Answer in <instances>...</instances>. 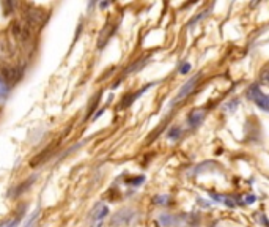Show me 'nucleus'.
Instances as JSON below:
<instances>
[{
	"mask_svg": "<svg viewBox=\"0 0 269 227\" xmlns=\"http://www.w3.org/2000/svg\"><path fill=\"white\" fill-rule=\"evenodd\" d=\"M189 71H190V63H183V65L180 67V73L181 74H187L189 73Z\"/></svg>",
	"mask_w": 269,
	"mask_h": 227,
	"instance_id": "2eb2a0df",
	"label": "nucleus"
},
{
	"mask_svg": "<svg viewBox=\"0 0 269 227\" xmlns=\"http://www.w3.org/2000/svg\"><path fill=\"white\" fill-rule=\"evenodd\" d=\"M247 201H249V204H252V201H255V197L250 196V197H247Z\"/></svg>",
	"mask_w": 269,
	"mask_h": 227,
	"instance_id": "6ab92c4d",
	"label": "nucleus"
},
{
	"mask_svg": "<svg viewBox=\"0 0 269 227\" xmlns=\"http://www.w3.org/2000/svg\"><path fill=\"white\" fill-rule=\"evenodd\" d=\"M11 33L13 37L19 40V41H27L32 37V30L25 23H19V21H14L11 24Z\"/></svg>",
	"mask_w": 269,
	"mask_h": 227,
	"instance_id": "f03ea898",
	"label": "nucleus"
},
{
	"mask_svg": "<svg viewBox=\"0 0 269 227\" xmlns=\"http://www.w3.org/2000/svg\"><path fill=\"white\" fill-rule=\"evenodd\" d=\"M205 112L203 109H197V111H192L189 114V117H187V123L190 126H198L202 122H203V118H205Z\"/></svg>",
	"mask_w": 269,
	"mask_h": 227,
	"instance_id": "6e6552de",
	"label": "nucleus"
},
{
	"mask_svg": "<svg viewBox=\"0 0 269 227\" xmlns=\"http://www.w3.org/2000/svg\"><path fill=\"white\" fill-rule=\"evenodd\" d=\"M113 32H115V25H110V24L105 25L101 30V33H99V37H98V49H99V51H101V49L107 45V41L110 40Z\"/></svg>",
	"mask_w": 269,
	"mask_h": 227,
	"instance_id": "0eeeda50",
	"label": "nucleus"
},
{
	"mask_svg": "<svg viewBox=\"0 0 269 227\" xmlns=\"http://www.w3.org/2000/svg\"><path fill=\"white\" fill-rule=\"evenodd\" d=\"M24 210H25V207H24V205H22V207H21V210H19V213H18L16 216H14L13 219H10V221L6 223V224L0 226V227H16V226H18V224L21 223V219L24 218Z\"/></svg>",
	"mask_w": 269,
	"mask_h": 227,
	"instance_id": "9d476101",
	"label": "nucleus"
},
{
	"mask_svg": "<svg viewBox=\"0 0 269 227\" xmlns=\"http://www.w3.org/2000/svg\"><path fill=\"white\" fill-rule=\"evenodd\" d=\"M249 96L252 98V101L258 106V108L261 109V111H268L269 109V99H268V96L261 91L258 87H250V90H249Z\"/></svg>",
	"mask_w": 269,
	"mask_h": 227,
	"instance_id": "20e7f679",
	"label": "nucleus"
},
{
	"mask_svg": "<svg viewBox=\"0 0 269 227\" xmlns=\"http://www.w3.org/2000/svg\"><path fill=\"white\" fill-rule=\"evenodd\" d=\"M107 213H109V208L107 207H101V210L93 215V219H95V221H99V219H103L105 215H107Z\"/></svg>",
	"mask_w": 269,
	"mask_h": 227,
	"instance_id": "f8f14e48",
	"label": "nucleus"
},
{
	"mask_svg": "<svg viewBox=\"0 0 269 227\" xmlns=\"http://www.w3.org/2000/svg\"><path fill=\"white\" fill-rule=\"evenodd\" d=\"M21 77V69L16 67L10 65V63H3L0 62V82L8 87L10 84L18 82Z\"/></svg>",
	"mask_w": 269,
	"mask_h": 227,
	"instance_id": "f257e3e1",
	"label": "nucleus"
},
{
	"mask_svg": "<svg viewBox=\"0 0 269 227\" xmlns=\"http://www.w3.org/2000/svg\"><path fill=\"white\" fill-rule=\"evenodd\" d=\"M42 16H44V11L41 10H30L25 13V24L30 27V30L33 27H40L42 23H44V19H42Z\"/></svg>",
	"mask_w": 269,
	"mask_h": 227,
	"instance_id": "423d86ee",
	"label": "nucleus"
},
{
	"mask_svg": "<svg viewBox=\"0 0 269 227\" xmlns=\"http://www.w3.org/2000/svg\"><path fill=\"white\" fill-rule=\"evenodd\" d=\"M134 218H136V213H134L132 210H129V208H123V210H120L117 215L112 218L110 224L112 226H118V227L120 226H127Z\"/></svg>",
	"mask_w": 269,
	"mask_h": 227,
	"instance_id": "39448f33",
	"label": "nucleus"
},
{
	"mask_svg": "<svg viewBox=\"0 0 269 227\" xmlns=\"http://www.w3.org/2000/svg\"><path fill=\"white\" fill-rule=\"evenodd\" d=\"M33 182H35V177H33V179H28V180H25L24 183H21L19 186L14 188V191H13V193H11L10 196H11V197H16V196H21L22 193H25L27 188H30Z\"/></svg>",
	"mask_w": 269,
	"mask_h": 227,
	"instance_id": "1a4fd4ad",
	"label": "nucleus"
},
{
	"mask_svg": "<svg viewBox=\"0 0 269 227\" xmlns=\"http://www.w3.org/2000/svg\"><path fill=\"white\" fill-rule=\"evenodd\" d=\"M170 201L168 196H156L154 197V204H159V205H166Z\"/></svg>",
	"mask_w": 269,
	"mask_h": 227,
	"instance_id": "ddd939ff",
	"label": "nucleus"
},
{
	"mask_svg": "<svg viewBox=\"0 0 269 227\" xmlns=\"http://www.w3.org/2000/svg\"><path fill=\"white\" fill-rule=\"evenodd\" d=\"M109 5H110L109 2H103V3H101V8H105V6H109Z\"/></svg>",
	"mask_w": 269,
	"mask_h": 227,
	"instance_id": "a211bd4d",
	"label": "nucleus"
},
{
	"mask_svg": "<svg viewBox=\"0 0 269 227\" xmlns=\"http://www.w3.org/2000/svg\"><path fill=\"white\" fill-rule=\"evenodd\" d=\"M168 139H172V140H178L180 139V136H181V128H178V126H172L168 130Z\"/></svg>",
	"mask_w": 269,
	"mask_h": 227,
	"instance_id": "9b49d317",
	"label": "nucleus"
},
{
	"mask_svg": "<svg viewBox=\"0 0 269 227\" xmlns=\"http://www.w3.org/2000/svg\"><path fill=\"white\" fill-rule=\"evenodd\" d=\"M6 95H8V87L0 82V99H3Z\"/></svg>",
	"mask_w": 269,
	"mask_h": 227,
	"instance_id": "4468645a",
	"label": "nucleus"
},
{
	"mask_svg": "<svg viewBox=\"0 0 269 227\" xmlns=\"http://www.w3.org/2000/svg\"><path fill=\"white\" fill-rule=\"evenodd\" d=\"M200 76L202 74H197L194 79H190L189 82H186L181 87V90L178 91V95L175 96V99H173V104H178V103H181L183 99H186L190 93H192V90L197 87V84H198V81H200Z\"/></svg>",
	"mask_w": 269,
	"mask_h": 227,
	"instance_id": "7ed1b4c3",
	"label": "nucleus"
},
{
	"mask_svg": "<svg viewBox=\"0 0 269 227\" xmlns=\"http://www.w3.org/2000/svg\"><path fill=\"white\" fill-rule=\"evenodd\" d=\"M145 180V177H139V179H131V180H127L129 183H132V184H139V183H142Z\"/></svg>",
	"mask_w": 269,
	"mask_h": 227,
	"instance_id": "f3484780",
	"label": "nucleus"
},
{
	"mask_svg": "<svg viewBox=\"0 0 269 227\" xmlns=\"http://www.w3.org/2000/svg\"><path fill=\"white\" fill-rule=\"evenodd\" d=\"M205 14H207V11H202L200 14H198V16H195V18H194V19H192V21H190V23H189V27H192V24H195L197 21H200V19H202V18L205 16Z\"/></svg>",
	"mask_w": 269,
	"mask_h": 227,
	"instance_id": "dca6fc26",
	"label": "nucleus"
}]
</instances>
